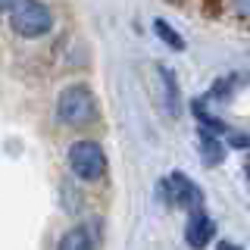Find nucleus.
<instances>
[{"label": "nucleus", "mask_w": 250, "mask_h": 250, "mask_svg": "<svg viewBox=\"0 0 250 250\" xmlns=\"http://www.w3.org/2000/svg\"><path fill=\"white\" fill-rule=\"evenodd\" d=\"M160 78H163V88H166V106L172 116H178V84H175V75H172V69L160 66Z\"/></svg>", "instance_id": "nucleus-7"}, {"label": "nucleus", "mask_w": 250, "mask_h": 250, "mask_svg": "<svg viewBox=\"0 0 250 250\" xmlns=\"http://www.w3.org/2000/svg\"><path fill=\"white\" fill-rule=\"evenodd\" d=\"M57 116L66 125H91L97 119V104H94V94L84 84H72L60 94L57 104Z\"/></svg>", "instance_id": "nucleus-1"}, {"label": "nucleus", "mask_w": 250, "mask_h": 250, "mask_svg": "<svg viewBox=\"0 0 250 250\" xmlns=\"http://www.w3.org/2000/svg\"><path fill=\"white\" fill-rule=\"evenodd\" d=\"M153 31H156V35H160V38H163V41H166L169 47H175V50H182V47H185L182 35H178V31H172L166 19H153Z\"/></svg>", "instance_id": "nucleus-9"}, {"label": "nucleus", "mask_w": 250, "mask_h": 250, "mask_svg": "<svg viewBox=\"0 0 250 250\" xmlns=\"http://www.w3.org/2000/svg\"><path fill=\"white\" fill-rule=\"evenodd\" d=\"M16 6V0H0V13H6V10H13Z\"/></svg>", "instance_id": "nucleus-11"}, {"label": "nucleus", "mask_w": 250, "mask_h": 250, "mask_svg": "<svg viewBox=\"0 0 250 250\" xmlns=\"http://www.w3.org/2000/svg\"><path fill=\"white\" fill-rule=\"evenodd\" d=\"M200 156L207 166H216V163H222V147H219V141L213 135H207V131H200Z\"/></svg>", "instance_id": "nucleus-8"}, {"label": "nucleus", "mask_w": 250, "mask_h": 250, "mask_svg": "<svg viewBox=\"0 0 250 250\" xmlns=\"http://www.w3.org/2000/svg\"><path fill=\"white\" fill-rule=\"evenodd\" d=\"M160 197L166 200V203H172V207L191 209V213L203 209V194H200V188L194 185L188 175H182V172H172L169 178H163V182H160Z\"/></svg>", "instance_id": "nucleus-3"}, {"label": "nucleus", "mask_w": 250, "mask_h": 250, "mask_svg": "<svg viewBox=\"0 0 250 250\" xmlns=\"http://www.w3.org/2000/svg\"><path fill=\"white\" fill-rule=\"evenodd\" d=\"M57 250H94V238L88 234V229H69L60 238Z\"/></svg>", "instance_id": "nucleus-6"}, {"label": "nucleus", "mask_w": 250, "mask_h": 250, "mask_svg": "<svg viewBox=\"0 0 250 250\" xmlns=\"http://www.w3.org/2000/svg\"><path fill=\"white\" fill-rule=\"evenodd\" d=\"M229 138H231V144H234V147H241V150L247 147V138H244V135H231V131H229Z\"/></svg>", "instance_id": "nucleus-10"}, {"label": "nucleus", "mask_w": 250, "mask_h": 250, "mask_svg": "<svg viewBox=\"0 0 250 250\" xmlns=\"http://www.w3.org/2000/svg\"><path fill=\"white\" fill-rule=\"evenodd\" d=\"M219 250H238V247H234V244H222V247H219Z\"/></svg>", "instance_id": "nucleus-13"}, {"label": "nucleus", "mask_w": 250, "mask_h": 250, "mask_svg": "<svg viewBox=\"0 0 250 250\" xmlns=\"http://www.w3.org/2000/svg\"><path fill=\"white\" fill-rule=\"evenodd\" d=\"M238 10H241V16H247V0H238Z\"/></svg>", "instance_id": "nucleus-12"}, {"label": "nucleus", "mask_w": 250, "mask_h": 250, "mask_svg": "<svg viewBox=\"0 0 250 250\" xmlns=\"http://www.w3.org/2000/svg\"><path fill=\"white\" fill-rule=\"evenodd\" d=\"M213 234H216V222L209 219L203 209H197V213H191V219H188V225H185V241L191 244L194 250H200V247H207L209 241H213Z\"/></svg>", "instance_id": "nucleus-5"}, {"label": "nucleus", "mask_w": 250, "mask_h": 250, "mask_svg": "<svg viewBox=\"0 0 250 250\" xmlns=\"http://www.w3.org/2000/svg\"><path fill=\"white\" fill-rule=\"evenodd\" d=\"M10 25H13L16 35H22V38H41V35L50 31L53 16L41 0H22L10 16Z\"/></svg>", "instance_id": "nucleus-2"}, {"label": "nucleus", "mask_w": 250, "mask_h": 250, "mask_svg": "<svg viewBox=\"0 0 250 250\" xmlns=\"http://www.w3.org/2000/svg\"><path fill=\"white\" fill-rule=\"evenodd\" d=\"M69 166H72V172L78 178L97 182V178L106 172V156L94 141H75L72 150H69Z\"/></svg>", "instance_id": "nucleus-4"}]
</instances>
